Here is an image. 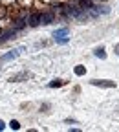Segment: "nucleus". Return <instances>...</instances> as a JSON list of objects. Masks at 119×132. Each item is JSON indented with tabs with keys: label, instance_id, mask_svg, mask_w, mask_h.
I'll return each mask as SVG.
<instances>
[{
	"label": "nucleus",
	"instance_id": "1",
	"mask_svg": "<svg viewBox=\"0 0 119 132\" xmlns=\"http://www.w3.org/2000/svg\"><path fill=\"white\" fill-rule=\"evenodd\" d=\"M66 15L70 16V19L79 20V22H84V20L88 19L86 11L81 9V6H79V4H70V6H66Z\"/></svg>",
	"mask_w": 119,
	"mask_h": 132
},
{
	"label": "nucleus",
	"instance_id": "2",
	"mask_svg": "<svg viewBox=\"0 0 119 132\" xmlns=\"http://www.w3.org/2000/svg\"><path fill=\"white\" fill-rule=\"evenodd\" d=\"M68 28H61V29H57V31H53V39H55V42H59V44H66L68 42Z\"/></svg>",
	"mask_w": 119,
	"mask_h": 132
},
{
	"label": "nucleus",
	"instance_id": "3",
	"mask_svg": "<svg viewBox=\"0 0 119 132\" xmlns=\"http://www.w3.org/2000/svg\"><path fill=\"white\" fill-rule=\"evenodd\" d=\"M40 15H42V13H39V11H33V13H29V15L26 16V22H28V26H31V28H37V26L40 24Z\"/></svg>",
	"mask_w": 119,
	"mask_h": 132
},
{
	"label": "nucleus",
	"instance_id": "4",
	"mask_svg": "<svg viewBox=\"0 0 119 132\" xmlns=\"http://www.w3.org/2000/svg\"><path fill=\"white\" fill-rule=\"evenodd\" d=\"M20 52H24V48L20 46V48H15V50H11V52H7L6 55H2L0 57V62H7V61H13V59H16L20 55Z\"/></svg>",
	"mask_w": 119,
	"mask_h": 132
},
{
	"label": "nucleus",
	"instance_id": "5",
	"mask_svg": "<svg viewBox=\"0 0 119 132\" xmlns=\"http://www.w3.org/2000/svg\"><path fill=\"white\" fill-rule=\"evenodd\" d=\"M15 33H16V29L11 26V28H6V29H2L0 31V44H4V42H7L11 37H15Z\"/></svg>",
	"mask_w": 119,
	"mask_h": 132
},
{
	"label": "nucleus",
	"instance_id": "6",
	"mask_svg": "<svg viewBox=\"0 0 119 132\" xmlns=\"http://www.w3.org/2000/svg\"><path fill=\"white\" fill-rule=\"evenodd\" d=\"M90 82H92L94 86H105V88H114L115 86V82L114 81H108V79H103V81H101V79H94Z\"/></svg>",
	"mask_w": 119,
	"mask_h": 132
},
{
	"label": "nucleus",
	"instance_id": "7",
	"mask_svg": "<svg viewBox=\"0 0 119 132\" xmlns=\"http://www.w3.org/2000/svg\"><path fill=\"white\" fill-rule=\"evenodd\" d=\"M53 20H55V13L53 11H46V13L40 15V24H46L48 26V24H52Z\"/></svg>",
	"mask_w": 119,
	"mask_h": 132
},
{
	"label": "nucleus",
	"instance_id": "8",
	"mask_svg": "<svg viewBox=\"0 0 119 132\" xmlns=\"http://www.w3.org/2000/svg\"><path fill=\"white\" fill-rule=\"evenodd\" d=\"M15 24H13V28L16 29V31H20V29H24L26 26H28V22H26V19H16V20H13Z\"/></svg>",
	"mask_w": 119,
	"mask_h": 132
},
{
	"label": "nucleus",
	"instance_id": "9",
	"mask_svg": "<svg viewBox=\"0 0 119 132\" xmlns=\"http://www.w3.org/2000/svg\"><path fill=\"white\" fill-rule=\"evenodd\" d=\"M28 77H29V73H28V72H22V73H16V75H13L9 81H11V82H19V81H22V79H28Z\"/></svg>",
	"mask_w": 119,
	"mask_h": 132
},
{
	"label": "nucleus",
	"instance_id": "10",
	"mask_svg": "<svg viewBox=\"0 0 119 132\" xmlns=\"http://www.w3.org/2000/svg\"><path fill=\"white\" fill-rule=\"evenodd\" d=\"M95 57H99V59H106V53H105V48H97L95 50Z\"/></svg>",
	"mask_w": 119,
	"mask_h": 132
},
{
	"label": "nucleus",
	"instance_id": "11",
	"mask_svg": "<svg viewBox=\"0 0 119 132\" xmlns=\"http://www.w3.org/2000/svg\"><path fill=\"white\" fill-rule=\"evenodd\" d=\"M62 85H64V81L55 79V81H52V82H49V88H57V86H62Z\"/></svg>",
	"mask_w": 119,
	"mask_h": 132
},
{
	"label": "nucleus",
	"instance_id": "12",
	"mask_svg": "<svg viewBox=\"0 0 119 132\" xmlns=\"http://www.w3.org/2000/svg\"><path fill=\"white\" fill-rule=\"evenodd\" d=\"M84 73H86V68H84V66H75V75H84Z\"/></svg>",
	"mask_w": 119,
	"mask_h": 132
},
{
	"label": "nucleus",
	"instance_id": "13",
	"mask_svg": "<svg viewBox=\"0 0 119 132\" xmlns=\"http://www.w3.org/2000/svg\"><path fill=\"white\" fill-rule=\"evenodd\" d=\"M6 15H7V7L6 6H0V20L6 19Z\"/></svg>",
	"mask_w": 119,
	"mask_h": 132
},
{
	"label": "nucleus",
	"instance_id": "14",
	"mask_svg": "<svg viewBox=\"0 0 119 132\" xmlns=\"http://www.w3.org/2000/svg\"><path fill=\"white\" fill-rule=\"evenodd\" d=\"M9 127H11L13 130H19V128H20V123H19V121H15V119H13V121L9 123Z\"/></svg>",
	"mask_w": 119,
	"mask_h": 132
},
{
	"label": "nucleus",
	"instance_id": "15",
	"mask_svg": "<svg viewBox=\"0 0 119 132\" xmlns=\"http://www.w3.org/2000/svg\"><path fill=\"white\" fill-rule=\"evenodd\" d=\"M4 128H6V123H4L2 119H0V130H4Z\"/></svg>",
	"mask_w": 119,
	"mask_h": 132
},
{
	"label": "nucleus",
	"instance_id": "16",
	"mask_svg": "<svg viewBox=\"0 0 119 132\" xmlns=\"http://www.w3.org/2000/svg\"><path fill=\"white\" fill-rule=\"evenodd\" d=\"M115 53L119 55V44H115Z\"/></svg>",
	"mask_w": 119,
	"mask_h": 132
}]
</instances>
